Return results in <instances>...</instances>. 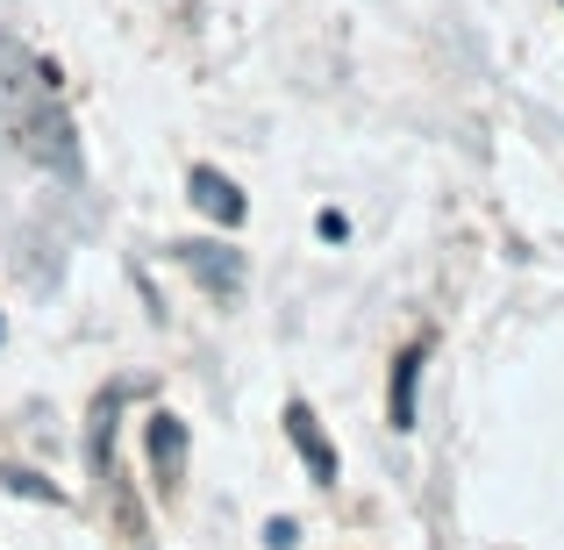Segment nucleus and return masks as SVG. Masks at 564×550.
<instances>
[{"instance_id": "1", "label": "nucleus", "mask_w": 564, "mask_h": 550, "mask_svg": "<svg viewBox=\"0 0 564 550\" xmlns=\"http://www.w3.org/2000/svg\"><path fill=\"white\" fill-rule=\"evenodd\" d=\"M286 436H293V451L307 457L315 486H336V443L322 436V422H315V408H307V400H286Z\"/></svg>"}, {"instance_id": "3", "label": "nucleus", "mask_w": 564, "mask_h": 550, "mask_svg": "<svg viewBox=\"0 0 564 550\" xmlns=\"http://www.w3.org/2000/svg\"><path fill=\"white\" fill-rule=\"evenodd\" d=\"M422 365H429V344H408V351L393 358V400H386L393 429H414V400H422Z\"/></svg>"}, {"instance_id": "2", "label": "nucleus", "mask_w": 564, "mask_h": 550, "mask_svg": "<svg viewBox=\"0 0 564 550\" xmlns=\"http://www.w3.org/2000/svg\"><path fill=\"white\" fill-rule=\"evenodd\" d=\"M186 186H193V207H200L207 222H221V229H236V222L250 215V201L236 193V180H221L215 165H193V180H186Z\"/></svg>"}, {"instance_id": "8", "label": "nucleus", "mask_w": 564, "mask_h": 550, "mask_svg": "<svg viewBox=\"0 0 564 550\" xmlns=\"http://www.w3.org/2000/svg\"><path fill=\"white\" fill-rule=\"evenodd\" d=\"M293 537H301V529H293V522H286V515H279V522H272V529H264V543H272V550H286Z\"/></svg>"}, {"instance_id": "7", "label": "nucleus", "mask_w": 564, "mask_h": 550, "mask_svg": "<svg viewBox=\"0 0 564 550\" xmlns=\"http://www.w3.org/2000/svg\"><path fill=\"white\" fill-rule=\"evenodd\" d=\"M315 229H322V236H329V244H344V236H350V222H344V215H336V207H322V215H315Z\"/></svg>"}, {"instance_id": "9", "label": "nucleus", "mask_w": 564, "mask_h": 550, "mask_svg": "<svg viewBox=\"0 0 564 550\" xmlns=\"http://www.w3.org/2000/svg\"><path fill=\"white\" fill-rule=\"evenodd\" d=\"M0 336H8V322H0Z\"/></svg>"}, {"instance_id": "5", "label": "nucleus", "mask_w": 564, "mask_h": 550, "mask_svg": "<svg viewBox=\"0 0 564 550\" xmlns=\"http://www.w3.org/2000/svg\"><path fill=\"white\" fill-rule=\"evenodd\" d=\"M180 265H193V272H200L207 287H221V293L243 287V258H229V250L215 258V244H180Z\"/></svg>"}, {"instance_id": "4", "label": "nucleus", "mask_w": 564, "mask_h": 550, "mask_svg": "<svg viewBox=\"0 0 564 550\" xmlns=\"http://www.w3.org/2000/svg\"><path fill=\"white\" fill-rule=\"evenodd\" d=\"M151 465H158V486L186 479V422L180 414H151Z\"/></svg>"}, {"instance_id": "6", "label": "nucleus", "mask_w": 564, "mask_h": 550, "mask_svg": "<svg viewBox=\"0 0 564 550\" xmlns=\"http://www.w3.org/2000/svg\"><path fill=\"white\" fill-rule=\"evenodd\" d=\"M0 479H8L14 494H29V500H57V486H51V479H36V472H0Z\"/></svg>"}]
</instances>
